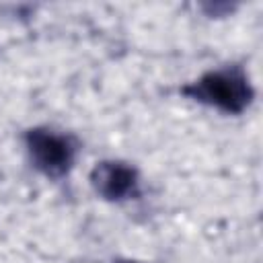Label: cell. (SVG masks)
Returning <instances> with one entry per match:
<instances>
[{
	"mask_svg": "<svg viewBox=\"0 0 263 263\" xmlns=\"http://www.w3.org/2000/svg\"><path fill=\"white\" fill-rule=\"evenodd\" d=\"M181 92L191 101L232 115L242 113L253 101V86L247 74L236 66L205 72L191 84L183 86Z\"/></svg>",
	"mask_w": 263,
	"mask_h": 263,
	"instance_id": "1",
	"label": "cell"
},
{
	"mask_svg": "<svg viewBox=\"0 0 263 263\" xmlns=\"http://www.w3.org/2000/svg\"><path fill=\"white\" fill-rule=\"evenodd\" d=\"M27 152L39 173L51 179L64 177L76 158V144L70 136L51 127H33L25 134Z\"/></svg>",
	"mask_w": 263,
	"mask_h": 263,
	"instance_id": "2",
	"label": "cell"
},
{
	"mask_svg": "<svg viewBox=\"0 0 263 263\" xmlns=\"http://www.w3.org/2000/svg\"><path fill=\"white\" fill-rule=\"evenodd\" d=\"M119 263H136V261H119Z\"/></svg>",
	"mask_w": 263,
	"mask_h": 263,
	"instance_id": "4",
	"label": "cell"
},
{
	"mask_svg": "<svg viewBox=\"0 0 263 263\" xmlns=\"http://www.w3.org/2000/svg\"><path fill=\"white\" fill-rule=\"evenodd\" d=\"M90 185L103 199L109 201H123L140 193L138 171L121 160L97 162L90 171Z\"/></svg>",
	"mask_w": 263,
	"mask_h": 263,
	"instance_id": "3",
	"label": "cell"
}]
</instances>
